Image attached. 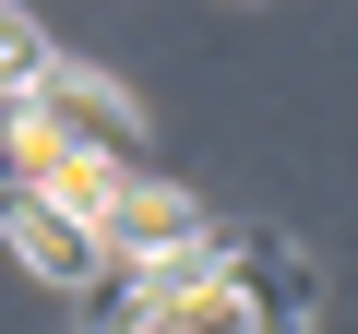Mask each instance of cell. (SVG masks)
Wrapping results in <instances>:
<instances>
[{"mask_svg":"<svg viewBox=\"0 0 358 334\" xmlns=\"http://www.w3.org/2000/svg\"><path fill=\"white\" fill-rule=\"evenodd\" d=\"M48 60H60V48H48V36H36L24 13H13V0H0V108H13V96H24L36 72H48Z\"/></svg>","mask_w":358,"mask_h":334,"instance_id":"5b68a950","label":"cell"},{"mask_svg":"<svg viewBox=\"0 0 358 334\" xmlns=\"http://www.w3.org/2000/svg\"><path fill=\"white\" fill-rule=\"evenodd\" d=\"M131 334H263V298L239 286V263L215 275V286H179V298H155Z\"/></svg>","mask_w":358,"mask_h":334,"instance_id":"277c9868","label":"cell"},{"mask_svg":"<svg viewBox=\"0 0 358 334\" xmlns=\"http://www.w3.org/2000/svg\"><path fill=\"white\" fill-rule=\"evenodd\" d=\"M24 108L72 143V155H96V167H143V108L108 84V72H84V60H48L36 84H24Z\"/></svg>","mask_w":358,"mask_h":334,"instance_id":"6da1fadb","label":"cell"},{"mask_svg":"<svg viewBox=\"0 0 358 334\" xmlns=\"http://www.w3.org/2000/svg\"><path fill=\"white\" fill-rule=\"evenodd\" d=\"M0 239H13V263H24L36 286H72V298L108 275V239H96L72 203H48V191H0Z\"/></svg>","mask_w":358,"mask_h":334,"instance_id":"7a4b0ae2","label":"cell"},{"mask_svg":"<svg viewBox=\"0 0 358 334\" xmlns=\"http://www.w3.org/2000/svg\"><path fill=\"white\" fill-rule=\"evenodd\" d=\"M215 215L192 203V191H167V180H143V167H131V180L108 191V215H96V239H108V263H155V251H192Z\"/></svg>","mask_w":358,"mask_h":334,"instance_id":"3957f363","label":"cell"}]
</instances>
